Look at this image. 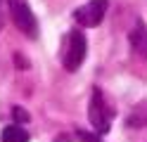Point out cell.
Returning a JSON list of instances; mask_svg holds the SVG:
<instances>
[{"label": "cell", "mask_w": 147, "mask_h": 142, "mask_svg": "<svg viewBox=\"0 0 147 142\" xmlns=\"http://www.w3.org/2000/svg\"><path fill=\"white\" fill-rule=\"evenodd\" d=\"M88 118L93 123V128L105 135L109 133V126H112V109L107 107L105 95L100 88H93V95H90V107H88Z\"/></svg>", "instance_id": "cell-1"}, {"label": "cell", "mask_w": 147, "mask_h": 142, "mask_svg": "<svg viewBox=\"0 0 147 142\" xmlns=\"http://www.w3.org/2000/svg\"><path fill=\"white\" fill-rule=\"evenodd\" d=\"M86 50H88V43H86V36L81 31H74L67 38V47H64V69L67 71H78L81 64L86 59Z\"/></svg>", "instance_id": "cell-2"}, {"label": "cell", "mask_w": 147, "mask_h": 142, "mask_svg": "<svg viewBox=\"0 0 147 142\" xmlns=\"http://www.w3.org/2000/svg\"><path fill=\"white\" fill-rule=\"evenodd\" d=\"M10 14H12V22L17 24L22 33H26L29 38L38 36V22L31 12V7L26 0H10Z\"/></svg>", "instance_id": "cell-3"}, {"label": "cell", "mask_w": 147, "mask_h": 142, "mask_svg": "<svg viewBox=\"0 0 147 142\" xmlns=\"http://www.w3.org/2000/svg\"><path fill=\"white\" fill-rule=\"evenodd\" d=\"M105 12H107V0H90L74 12V19L78 26H97L105 19Z\"/></svg>", "instance_id": "cell-4"}, {"label": "cell", "mask_w": 147, "mask_h": 142, "mask_svg": "<svg viewBox=\"0 0 147 142\" xmlns=\"http://www.w3.org/2000/svg\"><path fill=\"white\" fill-rule=\"evenodd\" d=\"M128 40H131V47H133V50L140 55V57L147 59V26H145L142 19H138V22H135L133 31L128 33Z\"/></svg>", "instance_id": "cell-5"}, {"label": "cell", "mask_w": 147, "mask_h": 142, "mask_svg": "<svg viewBox=\"0 0 147 142\" xmlns=\"http://www.w3.org/2000/svg\"><path fill=\"white\" fill-rule=\"evenodd\" d=\"M128 126L131 128H145L147 126V102H140L138 107L131 111V116H128Z\"/></svg>", "instance_id": "cell-6"}, {"label": "cell", "mask_w": 147, "mask_h": 142, "mask_svg": "<svg viewBox=\"0 0 147 142\" xmlns=\"http://www.w3.org/2000/svg\"><path fill=\"white\" fill-rule=\"evenodd\" d=\"M3 142H29V133H26L19 123L7 126V128L3 130Z\"/></svg>", "instance_id": "cell-7"}, {"label": "cell", "mask_w": 147, "mask_h": 142, "mask_svg": "<svg viewBox=\"0 0 147 142\" xmlns=\"http://www.w3.org/2000/svg\"><path fill=\"white\" fill-rule=\"evenodd\" d=\"M76 137L83 140V142H102L100 135H93V133H86V130H76Z\"/></svg>", "instance_id": "cell-8"}, {"label": "cell", "mask_w": 147, "mask_h": 142, "mask_svg": "<svg viewBox=\"0 0 147 142\" xmlns=\"http://www.w3.org/2000/svg\"><path fill=\"white\" fill-rule=\"evenodd\" d=\"M12 116H14V121H22V123L29 121V114H26L22 107H14V109H12Z\"/></svg>", "instance_id": "cell-9"}]
</instances>
